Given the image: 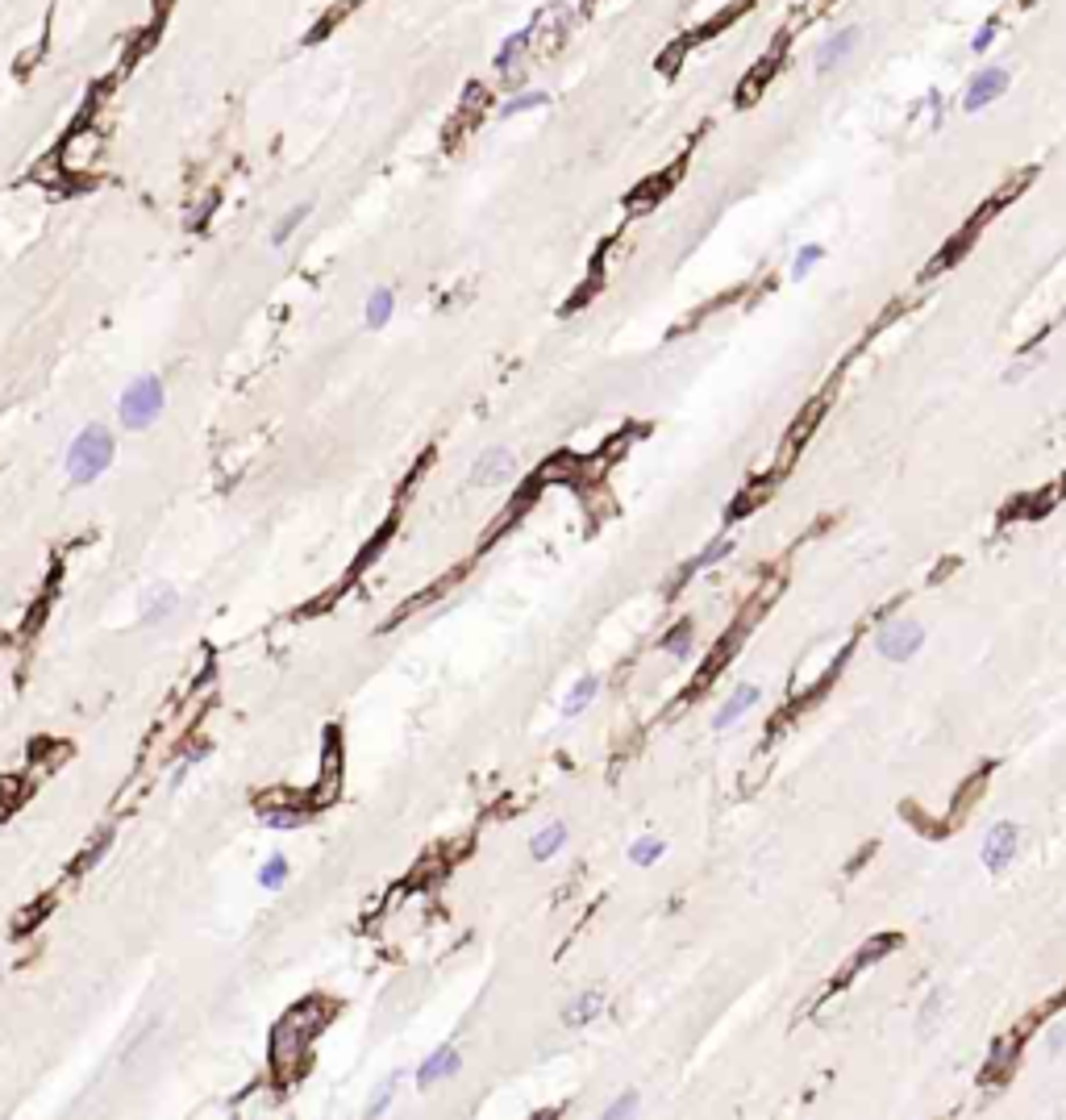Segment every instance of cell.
<instances>
[{"instance_id": "obj_1", "label": "cell", "mask_w": 1066, "mask_h": 1120, "mask_svg": "<svg viewBox=\"0 0 1066 1120\" xmlns=\"http://www.w3.org/2000/svg\"><path fill=\"white\" fill-rule=\"evenodd\" d=\"M113 450H117V442H113V433L105 425H84L76 433V442L67 446V479L76 487L97 484L113 463Z\"/></svg>"}, {"instance_id": "obj_2", "label": "cell", "mask_w": 1066, "mask_h": 1120, "mask_svg": "<svg viewBox=\"0 0 1066 1120\" xmlns=\"http://www.w3.org/2000/svg\"><path fill=\"white\" fill-rule=\"evenodd\" d=\"M167 409V392H162V379L159 375H138L130 388L121 392V404H117V417L125 430H151L154 421L162 417Z\"/></svg>"}, {"instance_id": "obj_3", "label": "cell", "mask_w": 1066, "mask_h": 1120, "mask_svg": "<svg viewBox=\"0 0 1066 1120\" xmlns=\"http://www.w3.org/2000/svg\"><path fill=\"white\" fill-rule=\"evenodd\" d=\"M921 646H925V629L916 621H892V625L879 629V654L887 662H908Z\"/></svg>"}, {"instance_id": "obj_4", "label": "cell", "mask_w": 1066, "mask_h": 1120, "mask_svg": "<svg viewBox=\"0 0 1066 1120\" xmlns=\"http://www.w3.org/2000/svg\"><path fill=\"white\" fill-rule=\"evenodd\" d=\"M858 42H862V30H858V25H846V30L825 33V38L817 42V51H812V67H817L820 76H825V71H833V67L846 63V59L858 51Z\"/></svg>"}, {"instance_id": "obj_5", "label": "cell", "mask_w": 1066, "mask_h": 1120, "mask_svg": "<svg viewBox=\"0 0 1066 1120\" xmlns=\"http://www.w3.org/2000/svg\"><path fill=\"white\" fill-rule=\"evenodd\" d=\"M1004 92H1008V71H1004V67H983V71L970 76L967 92H962V108H967V113H979V108H987L991 100H1000Z\"/></svg>"}, {"instance_id": "obj_6", "label": "cell", "mask_w": 1066, "mask_h": 1120, "mask_svg": "<svg viewBox=\"0 0 1066 1120\" xmlns=\"http://www.w3.org/2000/svg\"><path fill=\"white\" fill-rule=\"evenodd\" d=\"M1016 846H1021V829H1016L1013 820L991 825V833L983 838V850H979L983 866H987V871H1004V866L1016 858Z\"/></svg>"}, {"instance_id": "obj_7", "label": "cell", "mask_w": 1066, "mask_h": 1120, "mask_svg": "<svg viewBox=\"0 0 1066 1120\" xmlns=\"http://www.w3.org/2000/svg\"><path fill=\"white\" fill-rule=\"evenodd\" d=\"M513 471H517V458H513V450H505V446H496V450H484L479 458H475L471 487H496V484H505V479H513Z\"/></svg>"}, {"instance_id": "obj_8", "label": "cell", "mask_w": 1066, "mask_h": 1120, "mask_svg": "<svg viewBox=\"0 0 1066 1120\" xmlns=\"http://www.w3.org/2000/svg\"><path fill=\"white\" fill-rule=\"evenodd\" d=\"M459 1067H463L459 1050H454V1045H442V1050H433V1054L417 1067V1088H433L438 1078H450Z\"/></svg>"}, {"instance_id": "obj_9", "label": "cell", "mask_w": 1066, "mask_h": 1120, "mask_svg": "<svg viewBox=\"0 0 1066 1120\" xmlns=\"http://www.w3.org/2000/svg\"><path fill=\"white\" fill-rule=\"evenodd\" d=\"M758 696H763V691H758L755 683H742V688H733V696L721 704V708H717V721H712V725H717V729H729V725H737V721H742V712L755 708Z\"/></svg>"}, {"instance_id": "obj_10", "label": "cell", "mask_w": 1066, "mask_h": 1120, "mask_svg": "<svg viewBox=\"0 0 1066 1120\" xmlns=\"http://www.w3.org/2000/svg\"><path fill=\"white\" fill-rule=\"evenodd\" d=\"M392 313H396V292L392 288H375L366 296V309H363L366 329H384L392 321Z\"/></svg>"}, {"instance_id": "obj_11", "label": "cell", "mask_w": 1066, "mask_h": 1120, "mask_svg": "<svg viewBox=\"0 0 1066 1120\" xmlns=\"http://www.w3.org/2000/svg\"><path fill=\"white\" fill-rule=\"evenodd\" d=\"M180 608V596H175V588H154L151 596H146V604H142V625H159V621H167V616Z\"/></svg>"}, {"instance_id": "obj_12", "label": "cell", "mask_w": 1066, "mask_h": 1120, "mask_svg": "<svg viewBox=\"0 0 1066 1120\" xmlns=\"http://www.w3.org/2000/svg\"><path fill=\"white\" fill-rule=\"evenodd\" d=\"M562 841H567V825H559V820H554V825H546V829L533 833V841H529V854H533L538 862H546V858H554V854L562 850Z\"/></svg>"}, {"instance_id": "obj_13", "label": "cell", "mask_w": 1066, "mask_h": 1120, "mask_svg": "<svg viewBox=\"0 0 1066 1120\" xmlns=\"http://www.w3.org/2000/svg\"><path fill=\"white\" fill-rule=\"evenodd\" d=\"M604 1008V995L600 991H588V995H575L571 1004H567V1013H562V1024H571V1029H579V1024H588V1021H596V1013Z\"/></svg>"}, {"instance_id": "obj_14", "label": "cell", "mask_w": 1066, "mask_h": 1120, "mask_svg": "<svg viewBox=\"0 0 1066 1120\" xmlns=\"http://www.w3.org/2000/svg\"><path fill=\"white\" fill-rule=\"evenodd\" d=\"M596 691H600V675H583L579 683H575V688H571L567 704H562V717H579V712L596 700Z\"/></svg>"}, {"instance_id": "obj_15", "label": "cell", "mask_w": 1066, "mask_h": 1120, "mask_svg": "<svg viewBox=\"0 0 1066 1120\" xmlns=\"http://www.w3.org/2000/svg\"><path fill=\"white\" fill-rule=\"evenodd\" d=\"M550 105V92H542V88H529V92H517L513 100H505L500 105V117H521V113H533V108H546Z\"/></svg>"}, {"instance_id": "obj_16", "label": "cell", "mask_w": 1066, "mask_h": 1120, "mask_svg": "<svg viewBox=\"0 0 1066 1120\" xmlns=\"http://www.w3.org/2000/svg\"><path fill=\"white\" fill-rule=\"evenodd\" d=\"M309 213H312V205H296V208H288V213L275 221V234H271V246H288V237L296 234V229L309 221Z\"/></svg>"}, {"instance_id": "obj_17", "label": "cell", "mask_w": 1066, "mask_h": 1120, "mask_svg": "<svg viewBox=\"0 0 1066 1120\" xmlns=\"http://www.w3.org/2000/svg\"><path fill=\"white\" fill-rule=\"evenodd\" d=\"M259 817L267 829H301L304 825V812L301 808H275V804H263Z\"/></svg>"}, {"instance_id": "obj_18", "label": "cell", "mask_w": 1066, "mask_h": 1120, "mask_svg": "<svg viewBox=\"0 0 1066 1120\" xmlns=\"http://www.w3.org/2000/svg\"><path fill=\"white\" fill-rule=\"evenodd\" d=\"M729 550H733V541H729V538H725V541H709V546H704L700 554H696V559H691L688 567H683V579H688V575H700V571H709L712 562H721L725 554H729Z\"/></svg>"}, {"instance_id": "obj_19", "label": "cell", "mask_w": 1066, "mask_h": 1120, "mask_svg": "<svg viewBox=\"0 0 1066 1120\" xmlns=\"http://www.w3.org/2000/svg\"><path fill=\"white\" fill-rule=\"evenodd\" d=\"M525 46H529V30L508 33L505 42H500V51H496V71H508V67H513L521 54H525Z\"/></svg>"}, {"instance_id": "obj_20", "label": "cell", "mask_w": 1066, "mask_h": 1120, "mask_svg": "<svg viewBox=\"0 0 1066 1120\" xmlns=\"http://www.w3.org/2000/svg\"><path fill=\"white\" fill-rule=\"evenodd\" d=\"M288 875H292L288 858H283V854H271V858L263 862V871H259V887H267V892H280V887L288 884Z\"/></svg>"}, {"instance_id": "obj_21", "label": "cell", "mask_w": 1066, "mask_h": 1120, "mask_svg": "<svg viewBox=\"0 0 1066 1120\" xmlns=\"http://www.w3.org/2000/svg\"><path fill=\"white\" fill-rule=\"evenodd\" d=\"M663 854H667V841L663 838H642V841L629 846V858H634L637 866H650V862H658Z\"/></svg>"}, {"instance_id": "obj_22", "label": "cell", "mask_w": 1066, "mask_h": 1120, "mask_svg": "<svg viewBox=\"0 0 1066 1120\" xmlns=\"http://www.w3.org/2000/svg\"><path fill=\"white\" fill-rule=\"evenodd\" d=\"M663 650L667 654H675V658H688L691 654V625L683 621V625H675L667 637H663Z\"/></svg>"}, {"instance_id": "obj_23", "label": "cell", "mask_w": 1066, "mask_h": 1120, "mask_svg": "<svg viewBox=\"0 0 1066 1120\" xmlns=\"http://www.w3.org/2000/svg\"><path fill=\"white\" fill-rule=\"evenodd\" d=\"M820 259H825V250H820L817 242H808V246H800V250H796V259H792V275H796V280H804V275H808V271H812V267H817Z\"/></svg>"}, {"instance_id": "obj_24", "label": "cell", "mask_w": 1066, "mask_h": 1120, "mask_svg": "<svg viewBox=\"0 0 1066 1120\" xmlns=\"http://www.w3.org/2000/svg\"><path fill=\"white\" fill-rule=\"evenodd\" d=\"M396 1083H400V1075H392L388 1083H384V1088L375 1091V1104H371V1108H366V1116H384V1112H388L392 1096H396Z\"/></svg>"}, {"instance_id": "obj_25", "label": "cell", "mask_w": 1066, "mask_h": 1120, "mask_svg": "<svg viewBox=\"0 0 1066 1120\" xmlns=\"http://www.w3.org/2000/svg\"><path fill=\"white\" fill-rule=\"evenodd\" d=\"M634 1112H637V1096H634V1091H625L616 1104H608V1108H604V1116L616 1120V1116H634Z\"/></svg>"}, {"instance_id": "obj_26", "label": "cell", "mask_w": 1066, "mask_h": 1120, "mask_svg": "<svg viewBox=\"0 0 1066 1120\" xmlns=\"http://www.w3.org/2000/svg\"><path fill=\"white\" fill-rule=\"evenodd\" d=\"M996 30H1000V25H996V22H983L979 30H975V38H970V51H975V54H983V51H987V46L996 42Z\"/></svg>"}, {"instance_id": "obj_27", "label": "cell", "mask_w": 1066, "mask_h": 1120, "mask_svg": "<svg viewBox=\"0 0 1066 1120\" xmlns=\"http://www.w3.org/2000/svg\"><path fill=\"white\" fill-rule=\"evenodd\" d=\"M937 1008H941V995H929V1004H925V1013H921V1033H929V1024H933V1016H937Z\"/></svg>"}]
</instances>
